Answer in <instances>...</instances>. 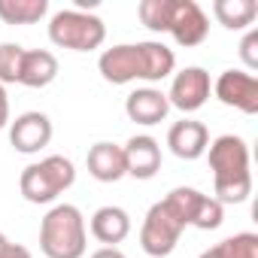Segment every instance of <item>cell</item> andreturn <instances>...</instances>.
<instances>
[{"label": "cell", "instance_id": "obj_1", "mask_svg": "<svg viewBox=\"0 0 258 258\" xmlns=\"http://www.w3.org/2000/svg\"><path fill=\"white\" fill-rule=\"evenodd\" d=\"M97 70L106 82L112 85H127V82H161L173 76L176 70V55L170 46L158 40H143V43H121L112 49H103L97 58Z\"/></svg>", "mask_w": 258, "mask_h": 258}, {"label": "cell", "instance_id": "obj_2", "mask_svg": "<svg viewBox=\"0 0 258 258\" xmlns=\"http://www.w3.org/2000/svg\"><path fill=\"white\" fill-rule=\"evenodd\" d=\"M201 195L204 191H198L191 185H179V188L167 191L164 201L149 207V213L140 225V246H143L146 255L167 258L176 249L182 231L191 228V216H195V207H198Z\"/></svg>", "mask_w": 258, "mask_h": 258}, {"label": "cell", "instance_id": "obj_3", "mask_svg": "<svg viewBox=\"0 0 258 258\" xmlns=\"http://www.w3.org/2000/svg\"><path fill=\"white\" fill-rule=\"evenodd\" d=\"M40 249L46 258H82L88 249L82 210L73 204H55L40 222Z\"/></svg>", "mask_w": 258, "mask_h": 258}, {"label": "cell", "instance_id": "obj_4", "mask_svg": "<svg viewBox=\"0 0 258 258\" xmlns=\"http://www.w3.org/2000/svg\"><path fill=\"white\" fill-rule=\"evenodd\" d=\"M76 182V164L64 155H49L22 170L19 188L28 204H52Z\"/></svg>", "mask_w": 258, "mask_h": 258}, {"label": "cell", "instance_id": "obj_5", "mask_svg": "<svg viewBox=\"0 0 258 258\" xmlns=\"http://www.w3.org/2000/svg\"><path fill=\"white\" fill-rule=\"evenodd\" d=\"M49 40L58 49L70 52H94L106 40V25L94 13L82 10H58L49 19Z\"/></svg>", "mask_w": 258, "mask_h": 258}, {"label": "cell", "instance_id": "obj_6", "mask_svg": "<svg viewBox=\"0 0 258 258\" xmlns=\"http://www.w3.org/2000/svg\"><path fill=\"white\" fill-rule=\"evenodd\" d=\"M207 155H210L213 182H234V179L252 176V170H249V164H252L249 146L237 134H222V137L210 140Z\"/></svg>", "mask_w": 258, "mask_h": 258}, {"label": "cell", "instance_id": "obj_7", "mask_svg": "<svg viewBox=\"0 0 258 258\" xmlns=\"http://www.w3.org/2000/svg\"><path fill=\"white\" fill-rule=\"evenodd\" d=\"M213 94V82L210 73L204 67H182L179 73H173L170 79V91H167V103L176 106L179 112H198Z\"/></svg>", "mask_w": 258, "mask_h": 258}, {"label": "cell", "instance_id": "obj_8", "mask_svg": "<svg viewBox=\"0 0 258 258\" xmlns=\"http://www.w3.org/2000/svg\"><path fill=\"white\" fill-rule=\"evenodd\" d=\"M167 34H173V40L185 49L201 46L210 37V19L195 0H170Z\"/></svg>", "mask_w": 258, "mask_h": 258}, {"label": "cell", "instance_id": "obj_9", "mask_svg": "<svg viewBox=\"0 0 258 258\" xmlns=\"http://www.w3.org/2000/svg\"><path fill=\"white\" fill-rule=\"evenodd\" d=\"M213 94L225 103V106H234L246 115H255L258 112V79L255 73H246V70H222L219 79L213 82Z\"/></svg>", "mask_w": 258, "mask_h": 258}, {"label": "cell", "instance_id": "obj_10", "mask_svg": "<svg viewBox=\"0 0 258 258\" xmlns=\"http://www.w3.org/2000/svg\"><path fill=\"white\" fill-rule=\"evenodd\" d=\"M52 118L40 109H28L16 115V121H10V143L22 155H37L40 149H46L52 143Z\"/></svg>", "mask_w": 258, "mask_h": 258}, {"label": "cell", "instance_id": "obj_11", "mask_svg": "<svg viewBox=\"0 0 258 258\" xmlns=\"http://www.w3.org/2000/svg\"><path fill=\"white\" fill-rule=\"evenodd\" d=\"M124 152V173L134 179H152L161 170V143L149 134H134L121 146Z\"/></svg>", "mask_w": 258, "mask_h": 258}, {"label": "cell", "instance_id": "obj_12", "mask_svg": "<svg viewBox=\"0 0 258 258\" xmlns=\"http://www.w3.org/2000/svg\"><path fill=\"white\" fill-rule=\"evenodd\" d=\"M167 146L176 158L182 161H198L201 155H207V146H210V131L204 121H195V118H182L176 124H170L167 131Z\"/></svg>", "mask_w": 258, "mask_h": 258}, {"label": "cell", "instance_id": "obj_13", "mask_svg": "<svg viewBox=\"0 0 258 258\" xmlns=\"http://www.w3.org/2000/svg\"><path fill=\"white\" fill-rule=\"evenodd\" d=\"M124 112L131 121L137 124H161L170 112V103H167V94L161 88H137L124 97Z\"/></svg>", "mask_w": 258, "mask_h": 258}, {"label": "cell", "instance_id": "obj_14", "mask_svg": "<svg viewBox=\"0 0 258 258\" xmlns=\"http://www.w3.org/2000/svg\"><path fill=\"white\" fill-rule=\"evenodd\" d=\"M85 167L97 182H118L121 176H127L124 173V152H121V146H115L109 140H100L88 149Z\"/></svg>", "mask_w": 258, "mask_h": 258}, {"label": "cell", "instance_id": "obj_15", "mask_svg": "<svg viewBox=\"0 0 258 258\" xmlns=\"http://www.w3.org/2000/svg\"><path fill=\"white\" fill-rule=\"evenodd\" d=\"M88 228H91V237L100 240L103 246H118L127 234H131V216H127V210H121V207L106 204V207L94 210Z\"/></svg>", "mask_w": 258, "mask_h": 258}, {"label": "cell", "instance_id": "obj_16", "mask_svg": "<svg viewBox=\"0 0 258 258\" xmlns=\"http://www.w3.org/2000/svg\"><path fill=\"white\" fill-rule=\"evenodd\" d=\"M58 79V58L49 49H25L19 85L25 88H46Z\"/></svg>", "mask_w": 258, "mask_h": 258}, {"label": "cell", "instance_id": "obj_17", "mask_svg": "<svg viewBox=\"0 0 258 258\" xmlns=\"http://www.w3.org/2000/svg\"><path fill=\"white\" fill-rule=\"evenodd\" d=\"M213 16L228 31H249L255 16H258V4L255 0H216Z\"/></svg>", "mask_w": 258, "mask_h": 258}, {"label": "cell", "instance_id": "obj_18", "mask_svg": "<svg viewBox=\"0 0 258 258\" xmlns=\"http://www.w3.org/2000/svg\"><path fill=\"white\" fill-rule=\"evenodd\" d=\"M49 13V0H0V19L7 25H37Z\"/></svg>", "mask_w": 258, "mask_h": 258}, {"label": "cell", "instance_id": "obj_19", "mask_svg": "<svg viewBox=\"0 0 258 258\" xmlns=\"http://www.w3.org/2000/svg\"><path fill=\"white\" fill-rule=\"evenodd\" d=\"M225 219V207L213 198V195H201L198 207H195V216H191V228L198 231H216Z\"/></svg>", "mask_w": 258, "mask_h": 258}, {"label": "cell", "instance_id": "obj_20", "mask_svg": "<svg viewBox=\"0 0 258 258\" xmlns=\"http://www.w3.org/2000/svg\"><path fill=\"white\" fill-rule=\"evenodd\" d=\"M222 258H258V234L252 231H240L222 243H216Z\"/></svg>", "mask_w": 258, "mask_h": 258}, {"label": "cell", "instance_id": "obj_21", "mask_svg": "<svg viewBox=\"0 0 258 258\" xmlns=\"http://www.w3.org/2000/svg\"><path fill=\"white\" fill-rule=\"evenodd\" d=\"M22 58L25 49L19 43H0V85H16L22 76Z\"/></svg>", "mask_w": 258, "mask_h": 258}, {"label": "cell", "instance_id": "obj_22", "mask_svg": "<svg viewBox=\"0 0 258 258\" xmlns=\"http://www.w3.org/2000/svg\"><path fill=\"white\" fill-rule=\"evenodd\" d=\"M252 195V176L234 179V182H213V198L225 207V204H243Z\"/></svg>", "mask_w": 258, "mask_h": 258}, {"label": "cell", "instance_id": "obj_23", "mask_svg": "<svg viewBox=\"0 0 258 258\" xmlns=\"http://www.w3.org/2000/svg\"><path fill=\"white\" fill-rule=\"evenodd\" d=\"M240 58L246 64V73L258 70V28H249L246 37L240 40Z\"/></svg>", "mask_w": 258, "mask_h": 258}, {"label": "cell", "instance_id": "obj_24", "mask_svg": "<svg viewBox=\"0 0 258 258\" xmlns=\"http://www.w3.org/2000/svg\"><path fill=\"white\" fill-rule=\"evenodd\" d=\"M10 97H7V88L0 85V131H4V127H10Z\"/></svg>", "mask_w": 258, "mask_h": 258}, {"label": "cell", "instance_id": "obj_25", "mask_svg": "<svg viewBox=\"0 0 258 258\" xmlns=\"http://www.w3.org/2000/svg\"><path fill=\"white\" fill-rule=\"evenodd\" d=\"M91 258H127L118 246H100L97 252H91Z\"/></svg>", "mask_w": 258, "mask_h": 258}, {"label": "cell", "instance_id": "obj_26", "mask_svg": "<svg viewBox=\"0 0 258 258\" xmlns=\"http://www.w3.org/2000/svg\"><path fill=\"white\" fill-rule=\"evenodd\" d=\"M4 258H34V255H31L28 246H22V243H10V249H7Z\"/></svg>", "mask_w": 258, "mask_h": 258}, {"label": "cell", "instance_id": "obj_27", "mask_svg": "<svg viewBox=\"0 0 258 258\" xmlns=\"http://www.w3.org/2000/svg\"><path fill=\"white\" fill-rule=\"evenodd\" d=\"M198 258H222V255H219V249L213 246V249H204V252H201Z\"/></svg>", "mask_w": 258, "mask_h": 258}, {"label": "cell", "instance_id": "obj_28", "mask_svg": "<svg viewBox=\"0 0 258 258\" xmlns=\"http://www.w3.org/2000/svg\"><path fill=\"white\" fill-rule=\"evenodd\" d=\"M7 249H10V240H7V234H0V258L7 255Z\"/></svg>", "mask_w": 258, "mask_h": 258}]
</instances>
